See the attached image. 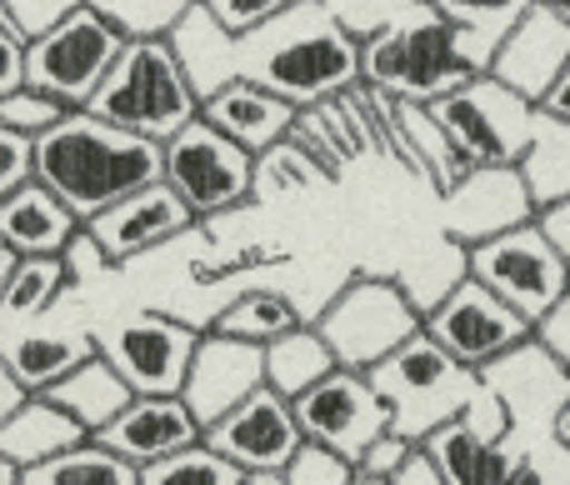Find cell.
<instances>
[{
    "label": "cell",
    "instance_id": "f6af8a7d",
    "mask_svg": "<svg viewBox=\"0 0 570 485\" xmlns=\"http://www.w3.org/2000/svg\"><path fill=\"white\" fill-rule=\"evenodd\" d=\"M26 400H30V390L20 386L16 370H10V366H6V356H0V426H6V420L16 416V410L26 406Z\"/></svg>",
    "mask_w": 570,
    "mask_h": 485
},
{
    "label": "cell",
    "instance_id": "44dd1931",
    "mask_svg": "<svg viewBox=\"0 0 570 485\" xmlns=\"http://www.w3.org/2000/svg\"><path fill=\"white\" fill-rule=\"evenodd\" d=\"M200 120L261 160V156H271V150H281L285 140H291L301 110H295L291 100L271 96V90L250 86V80H230V86H220L216 96L200 100Z\"/></svg>",
    "mask_w": 570,
    "mask_h": 485
},
{
    "label": "cell",
    "instance_id": "681fc988",
    "mask_svg": "<svg viewBox=\"0 0 570 485\" xmlns=\"http://www.w3.org/2000/svg\"><path fill=\"white\" fill-rule=\"evenodd\" d=\"M511 485H551V481H546V471L535 466V461H525V466L515 471V481H511Z\"/></svg>",
    "mask_w": 570,
    "mask_h": 485
},
{
    "label": "cell",
    "instance_id": "9a60e30c",
    "mask_svg": "<svg viewBox=\"0 0 570 485\" xmlns=\"http://www.w3.org/2000/svg\"><path fill=\"white\" fill-rule=\"evenodd\" d=\"M445 210V240L461 250H475L495 236H511V230L541 220V196H535L525 166H481L441 196Z\"/></svg>",
    "mask_w": 570,
    "mask_h": 485
},
{
    "label": "cell",
    "instance_id": "8992f818",
    "mask_svg": "<svg viewBox=\"0 0 570 485\" xmlns=\"http://www.w3.org/2000/svg\"><path fill=\"white\" fill-rule=\"evenodd\" d=\"M315 330L335 350L341 370L371 376L381 360H391L401 346H411L425 330V310L411 300L401 280L385 276H351L345 290L315 316Z\"/></svg>",
    "mask_w": 570,
    "mask_h": 485
},
{
    "label": "cell",
    "instance_id": "9c48e42d",
    "mask_svg": "<svg viewBox=\"0 0 570 485\" xmlns=\"http://www.w3.org/2000/svg\"><path fill=\"white\" fill-rule=\"evenodd\" d=\"M465 260H471V280H481L511 310H521L531 326H541L570 296V256L541 220L465 250Z\"/></svg>",
    "mask_w": 570,
    "mask_h": 485
},
{
    "label": "cell",
    "instance_id": "ba28073f",
    "mask_svg": "<svg viewBox=\"0 0 570 485\" xmlns=\"http://www.w3.org/2000/svg\"><path fill=\"white\" fill-rule=\"evenodd\" d=\"M431 116L451 130V140L475 170L525 166L535 140H541V110L515 96L511 86H501L495 76H475L471 86L451 90L445 100L431 106Z\"/></svg>",
    "mask_w": 570,
    "mask_h": 485
},
{
    "label": "cell",
    "instance_id": "816d5d0a",
    "mask_svg": "<svg viewBox=\"0 0 570 485\" xmlns=\"http://www.w3.org/2000/svg\"><path fill=\"white\" fill-rule=\"evenodd\" d=\"M541 6H551L561 20H570V0H541Z\"/></svg>",
    "mask_w": 570,
    "mask_h": 485
},
{
    "label": "cell",
    "instance_id": "f1b7e54d",
    "mask_svg": "<svg viewBox=\"0 0 570 485\" xmlns=\"http://www.w3.org/2000/svg\"><path fill=\"white\" fill-rule=\"evenodd\" d=\"M301 310L291 306V300L281 296V290H240L236 300H230L226 310L216 316V336H230V340H250V346H271V340L291 336V330H301Z\"/></svg>",
    "mask_w": 570,
    "mask_h": 485
},
{
    "label": "cell",
    "instance_id": "f5cc1de1",
    "mask_svg": "<svg viewBox=\"0 0 570 485\" xmlns=\"http://www.w3.org/2000/svg\"><path fill=\"white\" fill-rule=\"evenodd\" d=\"M246 485H285L281 476H246Z\"/></svg>",
    "mask_w": 570,
    "mask_h": 485
},
{
    "label": "cell",
    "instance_id": "db71d44e",
    "mask_svg": "<svg viewBox=\"0 0 570 485\" xmlns=\"http://www.w3.org/2000/svg\"><path fill=\"white\" fill-rule=\"evenodd\" d=\"M355 485H391V481H365V476H361V481H355Z\"/></svg>",
    "mask_w": 570,
    "mask_h": 485
},
{
    "label": "cell",
    "instance_id": "5b68a950",
    "mask_svg": "<svg viewBox=\"0 0 570 485\" xmlns=\"http://www.w3.org/2000/svg\"><path fill=\"white\" fill-rule=\"evenodd\" d=\"M371 386L381 390L385 410H391V430L411 446H425L435 430L461 420L485 396V376L451 360L425 330L371 370Z\"/></svg>",
    "mask_w": 570,
    "mask_h": 485
},
{
    "label": "cell",
    "instance_id": "3957f363",
    "mask_svg": "<svg viewBox=\"0 0 570 485\" xmlns=\"http://www.w3.org/2000/svg\"><path fill=\"white\" fill-rule=\"evenodd\" d=\"M475 76L485 70L471 60L461 30L435 16L431 6L415 10L405 26L375 36L371 46H361V86H375L411 106H435L451 90L471 86Z\"/></svg>",
    "mask_w": 570,
    "mask_h": 485
},
{
    "label": "cell",
    "instance_id": "30bf717a",
    "mask_svg": "<svg viewBox=\"0 0 570 485\" xmlns=\"http://www.w3.org/2000/svg\"><path fill=\"white\" fill-rule=\"evenodd\" d=\"M261 160L210 130L206 120H190L176 140H166V186L196 210L200 220L226 216L256 200Z\"/></svg>",
    "mask_w": 570,
    "mask_h": 485
},
{
    "label": "cell",
    "instance_id": "5bb4252c",
    "mask_svg": "<svg viewBox=\"0 0 570 485\" xmlns=\"http://www.w3.org/2000/svg\"><path fill=\"white\" fill-rule=\"evenodd\" d=\"M425 451L451 485H511L515 471L525 466V456L511 441V410L491 390V380H485V396L461 420H451L425 441Z\"/></svg>",
    "mask_w": 570,
    "mask_h": 485
},
{
    "label": "cell",
    "instance_id": "60d3db41",
    "mask_svg": "<svg viewBox=\"0 0 570 485\" xmlns=\"http://www.w3.org/2000/svg\"><path fill=\"white\" fill-rule=\"evenodd\" d=\"M535 346H541L546 356H551L556 366H561L566 376H570V296L551 310V316L541 320V326H535Z\"/></svg>",
    "mask_w": 570,
    "mask_h": 485
},
{
    "label": "cell",
    "instance_id": "8d00e7d4",
    "mask_svg": "<svg viewBox=\"0 0 570 485\" xmlns=\"http://www.w3.org/2000/svg\"><path fill=\"white\" fill-rule=\"evenodd\" d=\"M285 146L301 150L305 166L321 170L325 180H341L345 166H351V160L335 150V140L325 136V126H321V116H315V110H301V120H295V130H291V140H285Z\"/></svg>",
    "mask_w": 570,
    "mask_h": 485
},
{
    "label": "cell",
    "instance_id": "83f0119b",
    "mask_svg": "<svg viewBox=\"0 0 570 485\" xmlns=\"http://www.w3.org/2000/svg\"><path fill=\"white\" fill-rule=\"evenodd\" d=\"M170 46H176L180 66H186L200 100L216 96L220 86H230V50H236V36H226L206 6H190V16L176 26Z\"/></svg>",
    "mask_w": 570,
    "mask_h": 485
},
{
    "label": "cell",
    "instance_id": "277c9868",
    "mask_svg": "<svg viewBox=\"0 0 570 485\" xmlns=\"http://www.w3.org/2000/svg\"><path fill=\"white\" fill-rule=\"evenodd\" d=\"M86 110L166 146L190 120H200V96L170 40H130L126 56L116 60V70L106 76V86L96 90Z\"/></svg>",
    "mask_w": 570,
    "mask_h": 485
},
{
    "label": "cell",
    "instance_id": "1f68e13d",
    "mask_svg": "<svg viewBox=\"0 0 570 485\" xmlns=\"http://www.w3.org/2000/svg\"><path fill=\"white\" fill-rule=\"evenodd\" d=\"M110 20L126 40H170L196 0H86Z\"/></svg>",
    "mask_w": 570,
    "mask_h": 485
},
{
    "label": "cell",
    "instance_id": "d6a6232c",
    "mask_svg": "<svg viewBox=\"0 0 570 485\" xmlns=\"http://www.w3.org/2000/svg\"><path fill=\"white\" fill-rule=\"evenodd\" d=\"M70 116H76V110L40 86H20V90H10V96H0V130L30 140V146H36L40 136H50V130Z\"/></svg>",
    "mask_w": 570,
    "mask_h": 485
},
{
    "label": "cell",
    "instance_id": "4dcf8cb0",
    "mask_svg": "<svg viewBox=\"0 0 570 485\" xmlns=\"http://www.w3.org/2000/svg\"><path fill=\"white\" fill-rule=\"evenodd\" d=\"M66 286H70V276H66V260L60 256L56 260H20L6 296H0V340H6L10 326H20V320L46 316Z\"/></svg>",
    "mask_w": 570,
    "mask_h": 485
},
{
    "label": "cell",
    "instance_id": "11a10c76",
    "mask_svg": "<svg viewBox=\"0 0 570 485\" xmlns=\"http://www.w3.org/2000/svg\"><path fill=\"white\" fill-rule=\"evenodd\" d=\"M196 6H206V0H196Z\"/></svg>",
    "mask_w": 570,
    "mask_h": 485
},
{
    "label": "cell",
    "instance_id": "7bdbcfd3",
    "mask_svg": "<svg viewBox=\"0 0 570 485\" xmlns=\"http://www.w3.org/2000/svg\"><path fill=\"white\" fill-rule=\"evenodd\" d=\"M60 260H66V276H70V286H76V280H86L90 270H110V256L96 246V240H90V230H80V236L70 240V250H66V256H60Z\"/></svg>",
    "mask_w": 570,
    "mask_h": 485
},
{
    "label": "cell",
    "instance_id": "b9f144b4",
    "mask_svg": "<svg viewBox=\"0 0 570 485\" xmlns=\"http://www.w3.org/2000/svg\"><path fill=\"white\" fill-rule=\"evenodd\" d=\"M26 86V36L0 20V96Z\"/></svg>",
    "mask_w": 570,
    "mask_h": 485
},
{
    "label": "cell",
    "instance_id": "6da1fadb",
    "mask_svg": "<svg viewBox=\"0 0 570 485\" xmlns=\"http://www.w3.org/2000/svg\"><path fill=\"white\" fill-rule=\"evenodd\" d=\"M230 80H250L295 110H321L361 86V46L335 26L321 0H301L266 30L236 40Z\"/></svg>",
    "mask_w": 570,
    "mask_h": 485
},
{
    "label": "cell",
    "instance_id": "2e32d148",
    "mask_svg": "<svg viewBox=\"0 0 570 485\" xmlns=\"http://www.w3.org/2000/svg\"><path fill=\"white\" fill-rule=\"evenodd\" d=\"M206 446L216 456H226L240 476H285L291 461L301 456L305 436L301 420H295V406L276 390H256L246 406H236L226 420L206 430Z\"/></svg>",
    "mask_w": 570,
    "mask_h": 485
},
{
    "label": "cell",
    "instance_id": "ffe728a7",
    "mask_svg": "<svg viewBox=\"0 0 570 485\" xmlns=\"http://www.w3.org/2000/svg\"><path fill=\"white\" fill-rule=\"evenodd\" d=\"M96 441L106 451H116L120 461H130L136 471H146V466H156V461H170V456H180V451L200 446L206 426H200L196 410L180 396H136L126 416L110 430H100Z\"/></svg>",
    "mask_w": 570,
    "mask_h": 485
},
{
    "label": "cell",
    "instance_id": "7c38bea8",
    "mask_svg": "<svg viewBox=\"0 0 570 485\" xmlns=\"http://www.w3.org/2000/svg\"><path fill=\"white\" fill-rule=\"evenodd\" d=\"M200 336H206V330L186 326V320L140 310V316H126V320H116V326H100L96 350L120 370V380H126L136 396H180Z\"/></svg>",
    "mask_w": 570,
    "mask_h": 485
},
{
    "label": "cell",
    "instance_id": "8fae6325",
    "mask_svg": "<svg viewBox=\"0 0 570 485\" xmlns=\"http://www.w3.org/2000/svg\"><path fill=\"white\" fill-rule=\"evenodd\" d=\"M425 336H431L451 360H461L465 370L485 376V370H495L501 360H511L515 350L531 346L535 326L521 316V310L505 306L501 296H491L481 280L465 276L461 286L425 316Z\"/></svg>",
    "mask_w": 570,
    "mask_h": 485
},
{
    "label": "cell",
    "instance_id": "c3c4849f",
    "mask_svg": "<svg viewBox=\"0 0 570 485\" xmlns=\"http://www.w3.org/2000/svg\"><path fill=\"white\" fill-rule=\"evenodd\" d=\"M16 266H20V256L10 246H0V296H6V286H10V276H16Z\"/></svg>",
    "mask_w": 570,
    "mask_h": 485
},
{
    "label": "cell",
    "instance_id": "f546056e",
    "mask_svg": "<svg viewBox=\"0 0 570 485\" xmlns=\"http://www.w3.org/2000/svg\"><path fill=\"white\" fill-rule=\"evenodd\" d=\"M20 485H140V471L100 441H86L80 451H66L36 471H20Z\"/></svg>",
    "mask_w": 570,
    "mask_h": 485
},
{
    "label": "cell",
    "instance_id": "4316f807",
    "mask_svg": "<svg viewBox=\"0 0 570 485\" xmlns=\"http://www.w3.org/2000/svg\"><path fill=\"white\" fill-rule=\"evenodd\" d=\"M531 6L535 0H431L435 16L451 20V26L461 30L465 50H471V60L481 70H491L495 50H501L505 36L531 16Z\"/></svg>",
    "mask_w": 570,
    "mask_h": 485
},
{
    "label": "cell",
    "instance_id": "ee69618b",
    "mask_svg": "<svg viewBox=\"0 0 570 485\" xmlns=\"http://www.w3.org/2000/svg\"><path fill=\"white\" fill-rule=\"evenodd\" d=\"M391 485H451V481L441 476V466L431 461V451L415 446V451H411V461H405V466L391 476Z\"/></svg>",
    "mask_w": 570,
    "mask_h": 485
},
{
    "label": "cell",
    "instance_id": "484cf974",
    "mask_svg": "<svg viewBox=\"0 0 570 485\" xmlns=\"http://www.w3.org/2000/svg\"><path fill=\"white\" fill-rule=\"evenodd\" d=\"M335 370H341V360H335V350L315 330V320H305L301 330H291V336L266 346V386L285 400H301L305 390H315Z\"/></svg>",
    "mask_w": 570,
    "mask_h": 485
},
{
    "label": "cell",
    "instance_id": "cb8c5ba5",
    "mask_svg": "<svg viewBox=\"0 0 570 485\" xmlns=\"http://www.w3.org/2000/svg\"><path fill=\"white\" fill-rule=\"evenodd\" d=\"M86 441L90 436L66 416V410L50 406L46 396H30L26 406L0 426V456H6L16 471H36V466H46V461L66 456V451H80Z\"/></svg>",
    "mask_w": 570,
    "mask_h": 485
},
{
    "label": "cell",
    "instance_id": "e575fe53",
    "mask_svg": "<svg viewBox=\"0 0 570 485\" xmlns=\"http://www.w3.org/2000/svg\"><path fill=\"white\" fill-rule=\"evenodd\" d=\"M140 485H246V476H240L226 456H216V451L200 441V446L180 451V456L146 466V471H140Z\"/></svg>",
    "mask_w": 570,
    "mask_h": 485
},
{
    "label": "cell",
    "instance_id": "836d02e7",
    "mask_svg": "<svg viewBox=\"0 0 570 485\" xmlns=\"http://www.w3.org/2000/svg\"><path fill=\"white\" fill-rule=\"evenodd\" d=\"M331 10V20L355 40V46H371L375 36L405 26L415 10H425V0H321Z\"/></svg>",
    "mask_w": 570,
    "mask_h": 485
},
{
    "label": "cell",
    "instance_id": "bcb514c9",
    "mask_svg": "<svg viewBox=\"0 0 570 485\" xmlns=\"http://www.w3.org/2000/svg\"><path fill=\"white\" fill-rule=\"evenodd\" d=\"M541 116L551 120V126H566L570 130V70L561 76V86L551 90V96H546V106H541Z\"/></svg>",
    "mask_w": 570,
    "mask_h": 485
},
{
    "label": "cell",
    "instance_id": "d4e9b609",
    "mask_svg": "<svg viewBox=\"0 0 570 485\" xmlns=\"http://www.w3.org/2000/svg\"><path fill=\"white\" fill-rule=\"evenodd\" d=\"M46 400L50 406H60L90 441H96L100 430H110L120 416H126L130 400H136V390L120 380V370L110 366L106 356H96V360H86L80 370H70L56 390H46Z\"/></svg>",
    "mask_w": 570,
    "mask_h": 485
},
{
    "label": "cell",
    "instance_id": "e0dca14e",
    "mask_svg": "<svg viewBox=\"0 0 570 485\" xmlns=\"http://www.w3.org/2000/svg\"><path fill=\"white\" fill-rule=\"evenodd\" d=\"M256 390H266V346H250V340H230L206 330L196 346V360H190V376H186V400L196 410L200 426H216L226 420L236 406H246Z\"/></svg>",
    "mask_w": 570,
    "mask_h": 485
},
{
    "label": "cell",
    "instance_id": "d6986e66",
    "mask_svg": "<svg viewBox=\"0 0 570 485\" xmlns=\"http://www.w3.org/2000/svg\"><path fill=\"white\" fill-rule=\"evenodd\" d=\"M196 220H200L196 210H190L166 180H156V186L126 196L120 206H110L106 216H96L86 230L110 256V266H120V260H140V256H150V250L180 240Z\"/></svg>",
    "mask_w": 570,
    "mask_h": 485
},
{
    "label": "cell",
    "instance_id": "603a6c76",
    "mask_svg": "<svg viewBox=\"0 0 570 485\" xmlns=\"http://www.w3.org/2000/svg\"><path fill=\"white\" fill-rule=\"evenodd\" d=\"M0 356L16 370V380L30 396L56 390L70 370H80L86 360H96V330H16L10 340H0Z\"/></svg>",
    "mask_w": 570,
    "mask_h": 485
},
{
    "label": "cell",
    "instance_id": "4fadbf2b",
    "mask_svg": "<svg viewBox=\"0 0 570 485\" xmlns=\"http://www.w3.org/2000/svg\"><path fill=\"white\" fill-rule=\"evenodd\" d=\"M291 406H295V420H301V436L311 446L345 456L355 471H361L365 451L375 441L391 436V410H385L381 390L371 386L365 370H335V376H325L321 386L305 390Z\"/></svg>",
    "mask_w": 570,
    "mask_h": 485
},
{
    "label": "cell",
    "instance_id": "f35d334b",
    "mask_svg": "<svg viewBox=\"0 0 570 485\" xmlns=\"http://www.w3.org/2000/svg\"><path fill=\"white\" fill-rule=\"evenodd\" d=\"M30 176H36V146L0 130V200H6L16 186H26Z\"/></svg>",
    "mask_w": 570,
    "mask_h": 485
},
{
    "label": "cell",
    "instance_id": "ac0fdd59",
    "mask_svg": "<svg viewBox=\"0 0 570 485\" xmlns=\"http://www.w3.org/2000/svg\"><path fill=\"white\" fill-rule=\"evenodd\" d=\"M566 70H570V20H561L551 6L535 0L531 16H525L521 26L505 36V46L495 50L485 76H495L501 86H511L515 96L531 100V106L541 110L546 96L561 86Z\"/></svg>",
    "mask_w": 570,
    "mask_h": 485
},
{
    "label": "cell",
    "instance_id": "d590c367",
    "mask_svg": "<svg viewBox=\"0 0 570 485\" xmlns=\"http://www.w3.org/2000/svg\"><path fill=\"white\" fill-rule=\"evenodd\" d=\"M291 6H301V0H206V10L216 16V26L236 40L266 30L271 20H281Z\"/></svg>",
    "mask_w": 570,
    "mask_h": 485
},
{
    "label": "cell",
    "instance_id": "7dc6e473",
    "mask_svg": "<svg viewBox=\"0 0 570 485\" xmlns=\"http://www.w3.org/2000/svg\"><path fill=\"white\" fill-rule=\"evenodd\" d=\"M551 436H556V446H566V451H570V396L561 400V410H556V420H551Z\"/></svg>",
    "mask_w": 570,
    "mask_h": 485
},
{
    "label": "cell",
    "instance_id": "f907efd6",
    "mask_svg": "<svg viewBox=\"0 0 570 485\" xmlns=\"http://www.w3.org/2000/svg\"><path fill=\"white\" fill-rule=\"evenodd\" d=\"M0 485H20V471H16V466H10V461H6V456H0Z\"/></svg>",
    "mask_w": 570,
    "mask_h": 485
},
{
    "label": "cell",
    "instance_id": "ab89813d",
    "mask_svg": "<svg viewBox=\"0 0 570 485\" xmlns=\"http://www.w3.org/2000/svg\"><path fill=\"white\" fill-rule=\"evenodd\" d=\"M411 451H415L411 441H405V436H395V430H391V436H385V441H375V446L365 451V461H361V476H365V481H391L395 471H401L405 461H411Z\"/></svg>",
    "mask_w": 570,
    "mask_h": 485
},
{
    "label": "cell",
    "instance_id": "7a4b0ae2",
    "mask_svg": "<svg viewBox=\"0 0 570 485\" xmlns=\"http://www.w3.org/2000/svg\"><path fill=\"white\" fill-rule=\"evenodd\" d=\"M36 180L76 210L80 226H90L126 196L166 180V146L110 126L90 110H76L36 140Z\"/></svg>",
    "mask_w": 570,
    "mask_h": 485
},
{
    "label": "cell",
    "instance_id": "52a82bcc",
    "mask_svg": "<svg viewBox=\"0 0 570 485\" xmlns=\"http://www.w3.org/2000/svg\"><path fill=\"white\" fill-rule=\"evenodd\" d=\"M130 40L100 10L76 6L26 46V86L60 96L70 110H86Z\"/></svg>",
    "mask_w": 570,
    "mask_h": 485
},
{
    "label": "cell",
    "instance_id": "7402d4cb",
    "mask_svg": "<svg viewBox=\"0 0 570 485\" xmlns=\"http://www.w3.org/2000/svg\"><path fill=\"white\" fill-rule=\"evenodd\" d=\"M80 230L86 226L76 220V210H70L50 186H40L36 176L0 200V246H10L20 260L66 256L70 240H76Z\"/></svg>",
    "mask_w": 570,
    "mask_h": 485
},
{
    "label": "cell",
    "instance_id": "9f6ffc18",
    "mask_svg": "<svg viewBox=\"0 0 570 485\" xmlns=\"http://www.w3.org/2000/svg\"><path fill=\"white\" fill-rule=\"evenodd\" d=\"M425 6H431V0H425Z\"/></svg>",
    "mask_w": 570,
    "mask_h": 485
},
{
    "label": "cell",
    "instance_id": "74e56055",
    "mask_svg": "<svg viewBox=\"0 0 570 485\" xmlns=\"http://www.w3.org/2000/svg\"><path fill=\"white\" fill-rule=\"evenodd\" d=\"M281 481L285 485H355L361 481V471H355L345 456H335V451L311 446V441H305L301 456L291 461V471H285Z\"/></svg>",
    "mask_w": 570,
    "mask_h": 485
}]
</instances>
